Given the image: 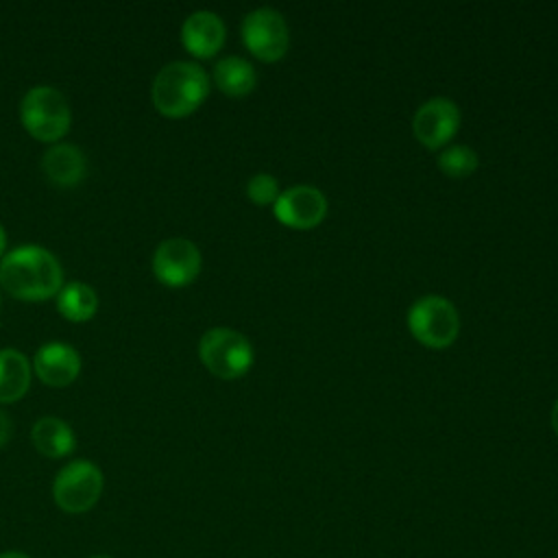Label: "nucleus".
Wrapping results in <instances>:
<instances>
[{"label":"nucleus","instance_id":"nucleus-1","mask_svg":"<svg viewBox=\"0 0 558 558\" xmlns=\"http://www.w3.org/2000/svg\"><path fill=\"white\" fill-rule=\"evenodd\" d=\"M0 286L22 301H46L63 286L59 259L44 246L26 244L0 262Z\"/></svg>","mask_w":558,"mask_h":558},{"label":"nucleus","instance_id":"nucleus-2","mask_svg":"<svg viewBox=\"0 0 558 558\" xmlns=\"http://www.w3.org/2000/svg\"><path fill=\"white\" fill-rule=\"evenodd\" d=\"M209 94V78L198 63L172 61L163 65L150 87L153 105L168 118H183L196 111Z\"/></svg>","mask_w":558,"mask_h":558},{"label":"nucleus","instance_id":"nucleus-3","mask_svg":"<svg viewBox=\"0 0 558 558\" xmlns=\"http://www.w3.org/2000/svg\"><path fill=\"white\" fill-rule=\"evenodd\" d=\"M20 120L24 129L41 142H57L70 131L72 111L65 96L50 87H31L20 105Z\"/></svg>","mask_w":558,"mask_h":558},{"label":"nucleus","instance_id":"nucleus-4","mask_svg":"<svg viewBox=\"0 0 558 558\" xmlns=\"http://www.w3.org/2000/svg\"><path fill=\"white\" fill-rule=\"evenodd\" d=\"M408 329L421 344L445 349L458 338L460 316L451 301L438 294H427L410 305Z\"/></svg>","mask_w":558,"mask_h":558},{"label":"nucleus","instance_id":"nucleus-5","mask_svg":"<svg viewBox=\"0 0 558 558\" xmlns=\"http://www.w3.org/2000/svg\"><path fill=\"white\" fill-rule=\"evenodd\" d=\"M198 357L220 379L242 377L253 364L251 342L235 329L211 327L198 342Z\"/></svg>","mask_w":558,"mask_h":558},{"label":"nucleus","instance_id":"nucleus-6","mask_svg":"<svg viewBox=\"0 0 558 558\" xmlns=\"http://www.w3.org/2000/svg\"><path fill=\"white\" fill-rule=\"evenodd\" d=\"M105 488L102 471L89 460L68 462L52 482V499L68 514L92 510Z\"/></svg>","mask_w":558,"mask_h":558},{"label":"nucleus","instance_id":"nucleus-7","mask_svg":"<svg viewBox=\"0 0 558 558\" xmlns=\"http://www.w3.org/2000/svg\"><path fill=\"white\" fill-rule=\"evenodd\" d=\"M244 46L262 61H277L286 54L290 35L283 15L270 7L255 9L242 20Z\"/></svg>","mask_w":558,"mask_h":558},{"label":"nucleus","instance_id":"nucleus-8","mask_svg":"<svg viewBox=\"0 0 558 558\" xmlns=\"http://www.w3.org/2000/svg\"><path fill=\"white\" fill-rule=\"evenodd\" d=\"M201 272V251L192 240L168 238L153 253V275L170 288L192 283Z\"/></svg>","mask_w":558,"mask_h":558},{"label":"nucleus","instance_id":"nucleus-9","mask_svg":"<svg viewBox=\"0 0 558 558\" xmlns=\"http://www.w3.org/2000/svg\"><path fill=\"white\" fill-rule=\"evenodd\" d=\"M458 129H460L458 105L445 96L425 100L412 118V131L416 140L432 150L445 146L458 133Z\"/></svg>","mask_w":558,"mask_h":558},{"label":"nucleus","instance_id":"nucleus-10","mask_svg":"<svg viewBox=\"0 0 558 558\" xmlns=\"http://www.w3.org/2000/svg\"><path fill=\"white\" fill-rule=\"evenodd\" d=\"M327 214V198L314 185H292L279 192L275 201V216L281 225L292 229H314Z\"/></svg>","mask_w":558,"mask_h":558},{"label":"nucleus","instance_id":"nucleus-11","mask_svg":"<svg viewBox=\"0 0 558 558\" xmlns=\"http://www.w3.org/2000/svg\"><path fill=\"white\" fill-rule=\"evenodd\" d=\"M33 366L46 386L61 388L78 377L81 355L65 342H46L37 349Z\"/></svg>","mask_w":558,"mask_h":558},{"label":"nucleus","instance_id":"nucleus-12","mask_svg":"<svg viewBox=\"0 0 558 558\" xmlns=\"http://www.w3.org/2000/svg\"><path fill=\"white\" fill-rule=\"evenodd\" d=\"M225 22L214 11H194L181 26V41L187 52L201 59L214 57L225 44Z\"/></svg>","mask_w":558,"mask_h":558},{"label":"nucleus","instance_id":"nucleus-13","mask_svg":"<svg viewBox=\"0 0 558 558\" xmlns=\"http://www.w3.org/2000/svg\"><path fill=\"white\" fill-rule=\"evenodd\" d=\"M48 181L61 187H72L85 177V155L74 144H52L41 159Z\"/></svg>","mask_w":558,"mask_h":558},{"label":"nucleus","instance_id":"nucleus-14","mask_svg":"<svg viewBox=\"0 0 558 558\" xmlns=\"http://www.w3.org/2000/svg\"><path fill=\"white\" fill-rule=\"evenodd\" d=\"M31 440L35 449L46 458H63L76 447L72 427L57 416L37 418L31 429Z\"/></svg>","mask_w":558,"mask_h":558},{"label":"nucleus","instance_id":"nucleus-15","mask_svg":"<svg viewBox=\"0 0 558 558\" xmlns=\"http://www.w3.org/2000/svg\"><path fill=\"white\" fill-rule=\"evenodd\" d=\"M31 384V364L17 349H0V403L24 397Z\"/></svg>","mask_w":558,"mask_h":558},{"label":"nucleus","instance_id":"nucleus-16","mask_svg":"<svg viewBox=\"0 0 558 558\" xmlns=\"http://www.w3.org/2000/svg\"><path fill=\"white\" fill-rule=\"evenodd\" d=\"M214 81L220 92H225L227 96L240 98V96H246L253 92V87L257 83V74L246 59L222 57L214 65Z\"/></svg>","mask_w":558,"mask_h":558},{"label":"nucleus","instance_id":"nucleus-17","mask_svg":"<svg viewBox=\"0 0 558 558\" xmlns=\"http://www.w3.org/2000/svg\"><path fill=\"white\" fill-rule=\"evenodd\" d=\"M57 310L72 323L89 320L98 310L96 290L83 281H70L57 292Z\"/></svg>","mask_w":558,"mask_h":558},{"label":"nucleus","instance_id":"nucleus-18","mask_svg":"<svg viewBox=\"0 0 558 558\" xmlns=\"http://www.w3.org/2000/svg\"><path fill=\"white\" fill-rule=\"evenodd\" d=\"M480 159L477 153L469 146L456 144V146H447L440 155H438V168L453 179H462L469 177L475 168H477Z\"/></svg>","mask_w":558,"mask_h":558},{"label":"nucleus","instance_id":"nucleus-19","mask_svg":"<svg viewBox=\"0 0 558 558\" xmlns=\"http://www.w3.org/2000/svg\"><path fill=\"white\" fill-rule=\"evenodd\" d=\"M246 196L257 203V205H268V203H275L277 196H279V185H277V179L266 174V172H259L255 177L248 179L246 183Z\"/></svg>","mask_w":558,"mask_h":558},{"label":"nucleus","instance_id":"nucleus-20","mask_svg":"<svg viewBox=\"0 0 558 558\" xmlns=\"http://www.w3.org/2000/svg\"><path fill=\"white\" fill-rule=\"evenodd\" d=\"M9 438H11V421H9V414L0 410V447L7 445Z\"/></svg>","mask_w":558,"mask_h":558},{"label":"nucleus","instance_id":"nucleus-21","mask_svg":"<svg viewBox=\"0 0 558 558\" xmlns=\"http://www.w3.org/2000/svg\"><path fill=\"white\" fill-rule=\"evenodd\" d=\"M0 558H31V556L17 549H7V551H0Z\"/></svg>","mask_w":558,"mask_h":558},{"label":"nucleus","instance_id":"nucleus-22","mask_svg":"<svg viewBox=\"0 0 558 558\" xmlns=\"http://www.w3.org/2000/svg\"><path fill=\"white\" fill-rule=\"evenodd\" d=\"M551 427H554V432L558 434V399L554 401V408H551Z\"/></svg>","mask_w":558,"mask_h":558},{"label":"nucleus","instance_id":"nucleus-23","mask_svg":"<svg viewBox=\"0 0 558 558\" xmlns=\"http://www.w3.org/2000/svg\"><path fill=\"white\" fill-rule=\"evenodd\" d=\"M4 246H7V233H4V229L0 225V255L4 253Z\"/></svg>","mask_w":558,"mask_h":558},{"label":"nucleus","instance_id":"nucleus-24","mask_svg":"<svg viewBox=\"0 0 558 558\" xmlns=\"http://www.w3.org/2000/svg\"><path fill=\"white\" fill-rule=\"evenodd\" d=\"M89 558H111V556H89Z\"/></svg>","mask_w":558,"mask_h":558}]
</instances>
